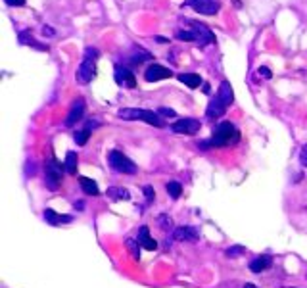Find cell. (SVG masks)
Masks as SVG:
<instances>
[{"mask_svg":"<svg viewBox=\"0 0 307 288\" xmlns=\"http://www.w3.org/2000/svg\"><path fill=\"white\" fill-rule=\"evenodd\" d=\"M114 72H116L114 73V77H116L117 85L127 86V88H136V79H134V73H132L129 68H125V66L117 64Z\"/></svg>","mask_w":307,"mask_h":288,"instance_id":"ba28073f","label":"cell"},{"mask_svg":"<svg viewBox=\"0 0 307 288\" xmlns=\"http://www.w3.org/2000/svg\"><path fill=\"white\" fill-rule=\"evenodd\" d=\"M43 35H48V37H54V31L48 27V25H44L43 27Z\"/></svg>","mask_w":307,"mask_h":288,"instance_id":"836d02e7","label":"cell"},{"mask_svg":"<svg viewBox=\"0 0 307 288\" xmlns=\"http://www.w3.org/2000/svg\"><path fill=\"white\" fill-rule=\"evenodd\" d=\"M98 54H100V52H98L96 48H92V46H88L87 50H85V58H83V62H81V66H79V70H77V81H79V83L87 85V83H90V81L94 79Z\"/></svg>","mask_w":307,"mask_h":288,"instance_id":"3957f363","label":"cell"},{"mask_svg":"<svg viewBox=\"0 0 307 288\" xmlns=\"http://www.w3.org/2000/svg\"><path fill=\"white\" fill-rule=\"evenodd\" d=\"M8 6H25V0H4Z\"/></svg>","mask_w":307,"mask_h":288,"instance_id":"d6a6232c","label":"cell"},{"mask_svg":"<svg viewBox=\"0 0 307 288\" xmlns=\"http://www.w3.org/2000/svg\"><path fill=\"white\" fill-rule=\"evenodd\" d=\"M244 252H246L244 246H234V248H229V250H227V256H229V258H236V256L244 254Z\"/></svg>","mask_w":307,"mask_h":288,"instance_id":"83f0119b","label":"cell"},{"mask_svg":"<svg viewBox=\"0 0 307 288\" xmlns=\"http://www.w3.org/2000/svg\"><path fill=\"white\" fill-rule=\"evenodd\" d=\"M240 139V133L236 131L233 123H229V121H223L219 123L213 133H211V139L209 141H204V143L200 144V148H221V146H229V144H234L236 141Z\"/></svg>","mask_w":307,"mask_h":288,"instance_id":"6da1fadb","label":"cell"},{"mask_svg":"<svg viewBox=\"0 0 307 288\" xmlns=\"http://www.w3.org/2000/svg\"><path fill=\"white\" fill-rule=\"evenodd\" d=\"M44 219H46V223L48 225H52V227H56V225H61V223H71L73 221V217L71 216H60L56 214L54 210H44Z\"/></svg>","mask_w":307,"mask_h":288,"instance_id":"2e32d148","label":"cell"},{"mask_svg":"<svg viewBox=\"0 0 307 288\" xmlns=\"http://www.w3.org/2000/svg\"><path fill=\"white\" fill-rule=\"evenodd\" d=\"M158 114L161 115V117H175V110H171V108H160L158 110Z\"/></svg>","mask_w":307,"mask_h":288,"instance_id":"f546056e","label":"cell"},{"mask_svg":"<svg viewBox=\"0 0 307 288\" xmlns=\"http://www.w3.org/2000/svg\"><path fill=\"white\" fill-rule=\"evenodd\" d=\"M192 25V33H194V37H196V43L205 46V44H213L215 43V35L211 33V29L202 25V23H196V21H190Z\"/></svg>","mask_w":307,"mask_h":288,"instance_id":"30bf717a","label":"cell"},{"mask_svg":"<svg viewBox=\"0 0 307 288\" xmlns=\"http://www.w3.org/2000/svg\"><path fill=\"white\" fill-rule=\"evenodd\" d=\"M117 115L125 121H144L148 125H154V127H165V121L158 112L154 110H140V108H123L119 110Z\"/></svg>","mask_w":307,"mask_h":288,"instance_id":"7a4b0ae2","label":"cell"},{"mask_svg":"<svg viewBox=\"0 0 307 288\" xmlns=\"http://www.w3.org/2000/svg\"><path fill=\"white\" fill-rule=\"evenodd\" d=\"M300 161H302V165L307 167V144L302 148V154H300Z\"/></svg>","mask_w":307,"mask_h":288,"instance_id":"1f68e13d","label":"cell"},{"mask_svg":"<svg viewBox=\"0 0 307 288\" xmlns=\"http://www.w3.org/2000/svg\"><path fill=\"white\" fill-rule=\"evenodd\" d=\"M83 114H85V100L83 98H77L69 110V114L65 117V127H73L77 121L83 119Z\"/></svg>","mask_w":307,"mask_h":288,"instance_id":"8fae6325","label":"cell"},{"mask_svg":"<svg viewBox=\"0 0 307 288\" xmlns=\"http://www.w3.org/2000/svg\"><path fill=\"white\" fill-rule=\"evenodd\" d=\"M158 223H160V229L165 230V232H167V230H173V221H171V217L165 216V214H163V216H160Z\"/></svg>","mask_w":307,"mask_h":288,"instance_id":"484cf974","label":"cell"},{"mask_svg":"<svg viewBox=\"0 0 307 288\" xmlns=\"http://www.w3.org/2000/svg\"><path fill=\"white\" fill-rule=\"evenodd\" d=\"M44 171H46V188H48V190H58V188L61 187V181H63L65 165H61L58 159L52 158L46 161Z\"/></svg>","mask_w":307,"mask_h":288,"instance_id":"277c9868","label":"cell"},{"mask_svg":"<svg viewBox=\"0 0 307 288\" xmlns=\"http://www.w3.org/2000/svg\"><path fill=\"white\" fill-rule=\"evenodd\" d=\"M88 137H90V129H87V127H85L83 131H77V133L73 135L75 143L79 144V146H85L88 141Z\"/></svg>","mask_w":307,"mask_h":288,"instance_id":"d4e9b609","label":"cell"},{"mask_svg":"<svg viewBox=\"0 0 307 288\" xmlns=\"http://www.w3.org/2000/svg\"><path fill=\"white\" fill-rule=\"evenodd\" d=\"M19 43L21 44H29V46H35L37 50H48V46H44V44H39L33 37H31L29 31H23V33H19Z\"/></svg>","mask_w":307,"mask_h":288,"instance_id":"7402d4cb","label":"cell"},{"mask_svg":"<svg viewBox=\"0 0 307 288\" xmlns=\"http://www.w3.org/2000/svg\"><path fill=\"white\" fill-rule=\"evenodd\" d=\"M136 240H138V244L142 246L144 250H150V252L158 248V242L150 236V229H148L146 225H144V227H140V230H138V238H136Z\"/></svg>","mask_w":307,"mask_h":288,"instance_id":"9a60e30c","label":"cell"},{"mask_svg":"<svg viewBox=\"0 0 307 288\" xmlns=\"http://www.w3.org/2000/svg\"><path fill=\"white\" fill-rule=\"evenodd\" d=\"M171 77H173V72L169 68L160 66V64H152L146 72H144V79H146L148 83H158L161 79H171Z\"/></svg>","mask_w":307,"mask_h":288,"instance_id":"9c48e42d","label":"cell"},{"mask_svg":"<svg viewBox=\"0 0 307 288\" xmlns=\"http://www.w3.org/2000/svg\"><path fill=\"white\" fill-rule=\"evenodd\" d=\"M271 263H273L271 256H259V258H255L253 261H249V271L259 275V273H263L265 269H269Z\"/></svg>","mask_w":307,"mask_h":288,"instance_id":"e0dca14e","label":"cell"},{"mask_svg":"<svg viewBox=\"0 0 307 288\" xmlns=\"http://www.w3.org/2000/svg\"><path fill=\"white\" fill-rule=\"evenodd\" d=\"M227 110H229V108H227V106H225V104H223V102H221L219 98L215 96L213 100L207 104L205 115H207V117H211V119H219V117H223V115H225V112H227Z\"/></svg>","mask_w":307,"mask_h":288,"instance_id":"4fadbf2b","label":"cell"},{"mask_svg":"<svg viewBox=\"0 0 307 288\" xmlns=\"http://www.w3.org/2000/svg\"><path fill=\"white\" fill-rule=\"evenodd\" d=\"M217 98H219L227 108L231 106L234 102V92H233V86H231V83L229 81H223L219 85V90H217Z\"/></svg>","mask_w":307,"mask_h":288,"instance_id":"5bb4252c","label":"cell"},{"mask_svg":"<svg viewBox=\"0 0 307 288\" xmlns=\"http://www.w3.org/2000/svg\"><path fill=\"white\" fill-rule=\"evenodd\" d=\"M200 129H202V121L200 119H194V117L177 119L175 123L171 125V131L177 133V135H196Z\"/></svg>","mask_w":307,"mask_h":288,"instance_id":"52a82bcc","label":"cell"},{"mask_svg":"<svg viewBox=\"0 0 307 288\" xmlns=\"http://www.w3.org/2000/svg\"><path fill=\"white\" fill-rule=\"evenodd\" d=\"M167 192H169V196L173 198V200H177L179 196H181V192H183V187H181V183H177V181H169L167 183Z\"/></svg>","mask_w":307,"mask_h":288,"instance_id":"cb8c5ba5","label":"cell"},{"mask_svg":"<svg viewBox=\"0 0 307 288\" xmlns=\"http://www.w3.org/2000/svg\"><path fill=\"white\" fill-rule=\"evenodd\" d=\"M83 206H85V204H83V202H79V204H75V210H83Z\"/></svg>","mask_w":307,"mask_h":288,"instance_id":"d590c367","label":"cell"},{"mask_svg":"<svg viewBox=\"0 0 307 288\" xmlns=\"http://www.w3.org/2000/svg\"><path fill=\"white\" fill-rule=\"evenodd\" d=\"M257 73H259L261 77H265V79H271V77H273V73H271V70H269V68H259V70H257Z\"/></svg>","mask_w":307,"mask_h":288,"instance_id":"4dcf8cb0","label":"cell"},{"mask_svg":"<svg viewBox=\"0 0 307 288\" xmlns=\"http://www.w3.org/2000/svg\"><path fill=\"white\" fill-rule=\"evenodd\" d=\"M79 185L83 188V192L88 194V196H98V192H100L96 181H92V179H88V177H79Z\"/></svg>","mask_w":307,"mask_h":288,"instance_id":"ac0fdd59","label":"cell"},{"mask_svg":"<svg viewBox=\"0 0 307 288\" xmlns=\"http://www.w3.org/2000/svg\"><path fill=\"white\" fill-rule=\"evenodd\" d=\"M108 196L112 200H131V192L127 188H121V187H112L108 188Z\"/></svg>","mask_w":307,"mask_h":288,"instance_id":"ffe728a7","label":"cell"},{"mask_svg":"<svg viewBox=\"0 0 307 288\" xmlns=\"http://www.w3.org/2000/svg\"><path fill=\"white\" fill-rule=\"evenodd\" d=\"M77 163H79L77 154H75V152H67V154H65V161H63L65 171L69 173V175H75V173H77Z\"/></svg>","mask_w":307,"mask_h":288,"instance_id":"44dd1931","label":"cell"},{"mask_svg":"<svg viewBox=\"0 0 307 288\" xmlns=\"http://www.w3.org/2000/svg\"><path fill=\"white\" fill-rule=\"evenodd\" d=\"M108 161H110V167L117 173H125V175H134V173L138 171V167H136V163L129 159L123 152H119V150H112L110 152V156H108Z\"/></svg>","mask_w":307,"mask_h":288,"instance_id":"5b68a950","label":"cell"},{"mask_svg":"<svg viewBox=\"0 0 307 288\" xmlns=\"http://www.w3.org/2000/svg\"><path fill=\"white\" fill-rule=\"evenodd\" d=\"M179 81L184 83L188 88H198L202 85V77L198 73H179Z\"/></svg>","mask_w":307,"mask_h":288,"instance_id":"d6986e66","label":"cell"},{"mask_svg":"<svg viewBox=\"0 0 307 288\" xmlns=\"http://www.w3.org/2000/svg\"><path fill=\"white\" fill-rule=\"evenodd\" d=\"M173 236H175L177 240L194 242V240H198V238H200V230L196 229V227H192V225H186V227H177V229L173 230Z\"/></svg>","mask_w":307,"mask_h":288,"instance_id":"7c38bea8","label":"cell"},{"mask_svg":"<svg viewBox=\"0 0 307 288\" xmlns=\"http://www.w3.org/2000/svg\"><path fill=\"white\" fill-rule=\"evenodd\" d=\"M183 6L194 8L198 14L215 15L221 10V0H186Z\"/></svg>","mask_w":307,"mask_h":288,"instance_id":"8992f818","label":"cell"},{"mask_svg":"<svg viewBox=\"0 0 307 288\" xmlns=\"http://www.w3.org/2000/svg\"><path fill=\"white\" fill-rule=\"evenodd\" d=\"M125 244H127L129 252L132 254V258L138 261V259H140V248H142V246L138 244V240H134V238H127V242H125Z\"/></svg>","mask_w":307,"mask_h":288,"instance_id":"603a6c76","label":"cell"},{"mask_svg":"<svg viewBox=\"0 0 307 288\" xmlns=\"http://www.w3.org/2000/svg\"><path fill=\"white\" fill-rule=\"evenodd\" d=\"M144 196H146V202H154V198H156V190L150 187H144Z\"/></svg>","mask_w":307,"mask_h":288,"instance_id":"f1b7e54d","label":"cell"},{"mask_svg":"<svg viewBox=\"0 0 307 288\" xmlns=\"http://www.w3.org/2000/svg\"><path fill=\"white\" fill-rule=\"evenodd\" d=\"M244 288H257V287H255V285H249V283H246V285H244Z\"/></svg>","mask_w":307,"mask_h":288,"instance_id":"8d00e7d4","label":"cell"},{"mask_svg":"<svg viewBox=\"0 0 307 288\" xmlns=\"http://www.w3.org/2000/svg\"><path fill=\"white\" fill-rule=\"evenodd\" d=\"M156 41H158V43H160V44H165V43H169V41H167V39H163V37H156Z\"/></svg>","mask_w":307,"mask_h":288,"instance_id":"e575fe53","label":"cell"},{"mask_svg":"<svg viewBox=\"0 0 307 288\" xmlns=\"http://www.w3.org/2000/svg\"><path fill=\"white\" fill-rule=\"evenodd\" d=\"M177 39H179V41H194V43H196V37H194L192 31H179V33H177Z\"/></svg>","mask_w":307,"mask_h":288,"instance_id":"4316f807","label":"cell"}]
</instances>
